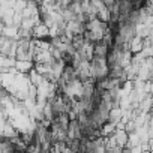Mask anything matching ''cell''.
<instances>
[{
    "mask_svg": "<svg viewBox=\"0 0 153 153\" xmlns=\"http://www.w3.org/2000/svg\"><path fill=\"white\" fill-rule=\"evenodd\" d=\"M149 146H150V147H149V150H153V138H150V140H149Z\"/></svg>",
    "mask_w": 153,
    "mask_h": 153,
    "instance_id": "7a4b0ae2",
    "label": "cell"
},
{
    "mask_svg": "<svg viewBox=\"0 0 153 153\" xmlns=\"http://www.w3.org/2000/svg\"><path fill=\"white\" fill-rule=\"evenodd\" d=\"M15 68L18 69V74H26L29 75L35 69V62L33 60H17Z\"/></svg>",
    "mask_w": 153,
    "mask_h": 153,
    "instance_id": "6da1fadb",
    "label": "cell"
}]
</instances>
